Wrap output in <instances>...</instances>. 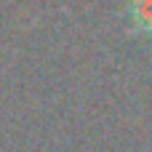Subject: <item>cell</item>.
Wrapping results in <instances>:
<instances>
[{
    "label": "cell",
    "mask_w": 152,
    "mask_h": 152,
    "mask_svg": "<svg viewBox=\"0 0 152 152\" xmlns=\"http://www.w3.org/2000/svg\"><path fill=\"white\" fill-rule=\"evenodd\" d=\"M128 21L136 35H152V0H131Z\"/></svg>",
    "instance_id": "cell-1"
}]
</instances>
